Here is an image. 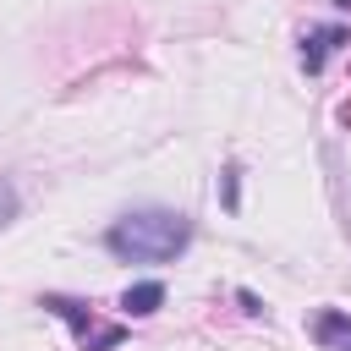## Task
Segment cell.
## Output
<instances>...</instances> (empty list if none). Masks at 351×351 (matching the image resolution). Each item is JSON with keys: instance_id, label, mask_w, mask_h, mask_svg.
<instances>
[{"instance_id": "6da1fadb", "label": "cell", "mask_w": 351, "mask_h": 351, "mask_svg": "<svg viewBox=\"0 0 351 351\" xmlns=\"http://www.w3.org/2000/svg\"><path fill=\"white\" fill-rule=\"evenodd\" d=\"M192 241V219L176 208H132L104 230V252L121 263H170Z\"/></svg>"}, {"instance_id": "7a4b0ae2", "label": "cell", "mask_w": 351, "mask_h": 351, "mask_svg": "<svg viewBox=\"0 0 351 351\" xmlns=\"http://www.w3.org/2000/svg\"><path fill=\"white\" fill-rule=\"evenodd\" d=\"M44 313H55L60 324H71V335H77V346L82 351H115L121 340H126V324H99L93 318V307L88 302H77V296H60V291H44V302H38Z\"/></svg>"}, {"instance_id": "3957f363", "label": "cell", "mask_w": 351, "mask_h": 351, "mask_svg": "<svg viewBox=\"0 0 351 351\" xmlns=\"http://www.w3.org/2000/svg\"><path fill=\"white\" fill-rule=\"evenodd\" d=\"M313 340H318L324 351H351V313L324 307V313L313 318Z\"/></svg>"}, {"instance_id": "277c9868", "label": "cell", "mask_w": 351, "mask_h": 351, "mask_svg": "<svg viewBox=\"0 0 351 351\" xmlns=\"http://www.w3.org/2000/svg\"><path fill=\"white\" fill-rule=\"evenodd\" d=\"M346 44V27L340 22H329V27H318V33H307V44H302V66L307 71H324L329 66V55Z\"/></svg>"}, {"instance_id": "5b68a950", "label": "cell", "mask_w": 351, "mask_h": 351, "mask_svg": "<svg viewBox=\"0 0 351 351\" xmlns=\"http://www.w3.org/2000/svg\"><path fill=\"white\" fill-rule=\"evenodd\" d=\"M159 302H165V285H159V280H143V285H126L115 307H121L126 318H148V313H159Z\"/></svg>"}, {"instance_id": "8992f818", "label": "cell", "mask_w": 351, "mask_h": 351, "mask_svg": "<svg viewBox=\"0 0 351 351\" xmlns=\"http://www.w3.org/2000/svg\"><path fill=\"white\" fill-rule=\"evenodd\" d=\"M236 203H241V170L225 165V208H236Z\"/></svg>"}, {"instance_id": "52a82bcc", "label": "cell", "mask_w": 351, "mask_h": 351, "mask_svg": "<svg viewBox=\"0 0 351 351\" xmlns=\"http://www.w3.org/2000/svg\"><path fill=\"white\" fill-rule=\"evenodd\" d=\"M16 214V192H11V181H0V225Z\"/></svg>"}, {"instance_id": "ba28073f", "label": "cell", "mask_w": 351, "mask_h": 351, "mask_svg": "<svg viewBox=\"0 0 351 351\" xmlns=\"http://www.w3.org/2000/svg\"><path fill=\"white\" fill-rule=\"evenodd\" d=\"M335 5H340V11H351V0H335Z\"/></svg>"}]
</instances>
